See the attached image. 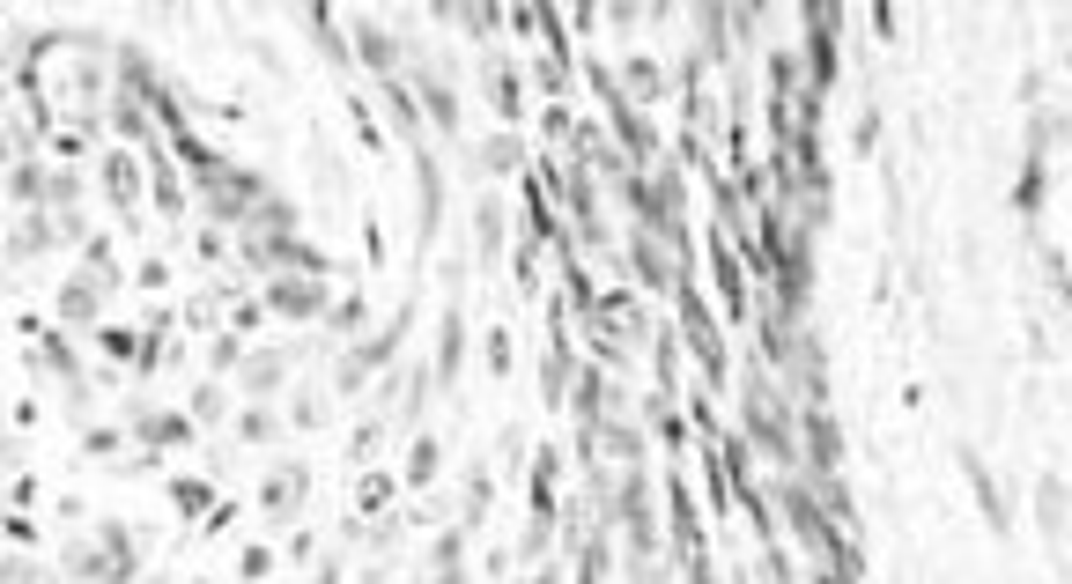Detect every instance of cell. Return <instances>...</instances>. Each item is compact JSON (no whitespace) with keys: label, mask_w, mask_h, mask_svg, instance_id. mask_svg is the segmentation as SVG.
Wrapping results in <instances>:
<instances>
[{"label":"cell","mask_w":1072,"mask_h":584,"mask_svg":"<svg viewBox=\"0 0 1072 584\" xmlns=\"http://www.w3.org/2000/svg\"><path fill=\"white\" fill-rule=\"evenodd\" d=\"M281 370H289L281 355H252V363H244V392H274V385H281Z\"/></svg>","instance_id":"7"},{"label":"cell","mask_w":1072,"mask_h":584,"mask_svg":"<svg viewBox=\"0 0 1072 584\" xmlns=\"http://www.w3.org/2000/svg\"><path fill=\"white\" fill-rule=\"evenodd\" d=\"M429 119H437V126H451V119H459V111H451V89H444V82H429Z\"/></svg>","instance_id":"13"},{"label":"cell","mask_w":1072,"mask_h":584,"mask_svg":"<svg viewBox=\"0 0 1072 584\" xmlns=\"http://www.w3.org/2000/svg\"><path fill=\"white\" fill-rule=\"evenodd\" d=\"M267 570H274V555H267V548H244V555H237V577H252V584H259Z\"/></svg>","instance_id":"11"},{"label":"cell","mask_w":1072,"mask_h":584,"mask_svg":"<svg viewBox=\"0 0 1072 584\" xmlns=\"http://www.w3.org/2000/svg\"><path fill=\"white\" fill-rule=\"evenodd\" d=\"M104 193L126 207V200L141 193V163H134V156H111V163H104Z\"/></svg>","instance_id":"3"},{"label":"cell","mask_w":1072,"mask_h":584,"mask_svg":"<svg viewBox=\"0 0 1072 584\" xmlns=\"http://www.w3.org/2000/svg\"><path fill=\"white\" fill-rule=\"evenodd\" d=\"M429 474H437V437H422L407 451V481H429Z\"/></svg>","instance_id":"8"},{"label":"cell","mask_w":1072,"mask_h":584,"mask_svg":"<svg viewBox=\"0 0 1072 584\" xmlns=\"http://www.w3.org/2000/svg\"><path fill=\"white\" fill-rule=\"evenodd\" d=\"M185 429H193V414H141V437L148 444H178Z\"/></svg>","instance_id":"6"},{"label":"cell","mask_w":1072,"mask_h":584,"mask_svg":"<svg viewBox=\"0 0 1072 584\" xmlns=\"http://www.w3.org/2000/svg\"><path fill=\"white\" fill-rule=\"evenodd\" d=\"M304 488H311V481H304V466H281V474L267 481V511H289V503L304 496Z\"/></svg>","instance_id":"4"},{"label":"cell","mask_w":1072,"mask_h":584,"mask_svg":"<svg viewBox=\"0 0 1072 584\" xmlns=\"http://www.w3.org/2000/svg\"><path fill=\"white\" fill-rule=\"evenodd\" d=\"M459 348H466V326H459V311H451L444 333H437V378H451V370H459Z\"/></svg>","instance_id":"5"},{"label":"cell","mask_w":1072,"mask_h":584,"mask_svg":"<svg viewBox=\"0 0 1072 584\" xmlns=\"http://www.w3.org/2000/svg\"><path fill=\"white\" fill-rule=\"evenodd\" d=\"M97 311H104V289L89 274H74L60 289V318H67V326H97Z\"/></svg>","instance_id":"2"},{"label":"cell","mask_w":1072,"mask_h":584,"mask_svg":"<svg viewBox=\"0 0 1072 584\" xmlns=\"http://www.w3.org/2000/svg\"><path fill=\"white\" fill-rule=\"evenodd\" d=\"M171 503H178V511H200V503H208V488H200V481H171Z\"/></svg>","instance_id":"12"},{"label":"cell","mask_w":1072,"mask_h":584,"mask_svg":"<svg viewBox=\"0 0 1072 584\" xmlns=\"http://www.w3.org/2000/svg\"><path fill=\"white\" fill-rule=\"evenodd\" d=\"M193 422H222V385H200L193 392Z\"/></svg>","instance_id":"10"},{"label":"cell","mask_w":1072,"mask_h":584,"mask_svg":"<svg viewBox=\"0 0 1072 584\" xmlns=\"http://www.w3.org/2000/svg\"><path fill=\"white\" fill-rule=\"evenodd\" d=\"M237 437H244V444H267V437H274V414H259V407L237 414Z\"/></svg>","instance_id":"9"},{"label":"cell","mask_w":1072,"mask_h":584,"mask_svg":"<svg viewBox=\"0 0 1072 584\" xmlns=\"http://www.w3.org/2000/svg\"><path fill=\"white\" fill-rule=\"evenodd\" d=\"M267 304H274L281 318H318L333 296H326V281H318V274H281L274 289H267Z\"/></svg>","instance_id":"1"}]
</instances>
